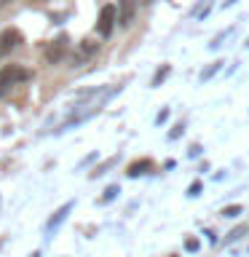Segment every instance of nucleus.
Wrapping results in <instances>:
<instances>
[{"label":"nucleus","mask_w":249,"mask_h":257,"mask_svg":"<svg viewBox=\"0 0 249 257\" xmlns=\"http://www.w3.org/2000/svg\"><path fill=\"white\" fill-rule=\"evenodd\" d=\"M246 46H249V40H246Z\"/></svg>","instance_id":"14"},{"label":"nucleus","mask_w":249,"mask_h":257,"mask_svg":"<svg viewBox=\"0 0 249 257\" xmlns=\"http://www.w3.org/2000/svg\"><path fill=\"white\" fill-rule=\"evenodd\" d=\"M115 193H118V188H110V190H107V196H104L102 201H110V198H115Z\"/></svg>","instance_id":"12"},{"label":"nucleus","mask_w":249,"mask_h":257,"mask_svg":"<svg viewBox=\"0 0 249 257\" xmlns=\"http://www.w3.org/2000/svg\"><path fill=\"white\" fill-rule=\"evenodd\" d=\"M112 27H115V6H104L99 11V22H96V30H99L102 38H110Z\"/></svg>","instance_id":"2"},{"label":"nucleus","mask_w":249,"mask_h":257,"mask_svg":"<svg viewBox=\"0 0 249 257\" xmlns=\"http://www.w3.org/2000/svg\"><path fill=\"white\" fill-rule=\"evenodd\" d=\"M169 72H172V67H169V64H164V67L156 72V78H153V86H161V83H164V78L169 75Z\"/></svg>","instance_id":"7"},{"label":"nucleus","mask_w":249,"mask_h":257,"mask_svg":"<svg viewBox=\"0 0 249 257\" xmlns=\"http://www.w3.org/2000/svg\"><path fill=\"white\" fill-rule=\"evenodd\" d=\"M198 193H201V182H193L190 185V196H198Z\"/></svg>","instance_id":"10"},{"label":"nucleus","mask_w":249,"mask_h":257,"mask_svg":"<svg viewBox=\"0 0 249 257\" xmlns=\"http://www.w3.org/2000/svg\"><path fill=\"white\" fill-rule=\"evenodd\" d=\"M153 169V161L150 158H142V161H134L132 166H129V177H140V174H145V172H150Z\"/></svg>","instance_id":"6"},{"label":"nucleus","mask_w":249,"mask_h":257,"mask_svg":"<svg viewBox=\"0 0 249 257\" xmlns=\"http://www.w3.org/2000/svg\"><path fill=\"white\" fill-rule=\"evenodd\" d=\"M220 64H222V62H214L212 67H206L204 72H201V80H209V78L214 75V72H220Z\"/></svg>","instance_id":"8"},{"label":"nucleus","mask_w":249,"mask_h":257,"mask_svg":"<svg viewBox=\"0 0 249 257\" xmlns=\"http://www.w3.org/2000/svg\"><path fill=\"white\" fill-rule=\"evenodd\" d=\"M180 134H182V126H177L174 132H169V140H177V137H180Z\"/></svg>","instance_id":"11"},{"label":"nucleus","mask_w":249,"mask_h":257,"mask_svg":"<svg viewBox=\"0 0 249 257\" xmlns=\"http://www.w3.org/2000/svg\"><path fill=\"white\" fill-rule=\"evenodd\" d=\"M241 212V206H225L222 209V217H236Z\"/></svg>","instance_id":"9"},{"label":"nucleus","mask_w":249,"mask_h":257,"mask_svg":"<svg viewBox=\"0 0 249 257\" xmlns=\"http://www.w3.org/2000/svg\"><path fill=\"white\" fill-rule=\"evenodd\" d=\"M64 54H67V35H59L56 40H51V46L46 48V59L51 62V64L62 62Z\"/></svg>","instance_id":"3"},{"label":"nucleus","mask_w":249,"mask_h":257,"mask_svg":"<svg viewBox=\"0 0 249 257\" xmlns=\"http://www.w3.org/2000/svg\"><path fill=\"white\" fill-rule=\"evenodd\" d=\"M185 246H188V249H196L198 244H196V238H188V241H185Z\"/></svg>","instance_id":"13"},{"label":"nucleus","mask_w":249,"mask_h":257,"mask_svg":"<svg viewBox=\"0 0 249 257\" xmlns=\"http://www.w3.org/2000/svg\"><path fill=\"white\" fill-rule=\"evenodd\" d=\"M16 43H22V35L16 30H6L3 35H0V54H8V51H14Z\"/></svg>","instance_id":"5"},{"label":"nucleus","mask_w":249,"mask_h":257,"mask_svg":"<svg viewBox=\"0 0 249 257\" xmlns=\"http://www.w3.org/2000/svg\"><path fill=\"white\" fill-rule=\"evenodd\" d=\"M27 78V72H24L22 67H16V64H8V67L0 70V96L8 94V88H11L16 80H24Z\"/></svg>","instance_id":"1"},{"label":"nucleus","mask_w":249,"mask_h":257,"mask_svg":"<svg viewBox=\"0 0 249 257\" xmlns=\"http://www.w3.org/2000/svg\"><path fill=\"white\" fill-rule=\"evenodd\" d=\"M134 14H137V0H120V6H118V22L123 24V27L132 24Z\"/></svg>","instance_id":"4"}]
</instances>
